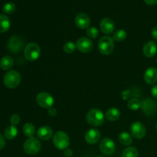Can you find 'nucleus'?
<instances>
[{
  "mask_svg": "<svg viewBox=\"0 0 157 157\" xmlns=\"http://www.w3.org/2000/svg\"><path fill=\"white\" fill-rule=\"evenodd\" d=\"M151 94L153 95V97L154 98H156L157 100V84L156 85H154L151 89Z\"/></svg>",
  "mask_w": 157,
  "mask_h": 157,
  "instance_id": "35",
  "label": "nucleus"
},
{
  "mask_svg": "<svg viewBox=\"0 0 157 157\" xmlns=\"http://www.w3.org/2000/svg\"><path fill=\"white\" fill-rule=\"evenodd\" d=\"M141 108L145 115L152 117L156 113L157 104L151 98H147L141 102Z\"/></svg>",
  "mask_w": 157,
  "mask_h": 157,
  "instance_id": "9",
  "label": "nucleus"
},
{
  "mask_svg": "<svg viewBox=\"0 0 157 157\" xmlns=\"http://www.w3.org/2000/svg\"><path fill=\"white\" fill-rule=\"evenodd\" d=\"M36 102L42 108L49 109L55 103L54 98L47 92H41L36 97Z\"/></svg>",
  "mask_w": 157,
  "mask_h": 157,
  "instance_id": "8",
  "label": "nucleus"
},
{
  "mask_svg": "<svg viewBox=\"0 0 157 157\" xmlns=\"http://www.w3.org/2000/svg\"><path fill=\"white\" fill-rule=\"evenodd\" d=\"M104 113L100 109L94 108L89 110L86 116V120L90 125L93 127H100L104 123Z\"/></svg>",
  "mask_w": 157,
  "mask_h": 157,
  "instance_id": "1",
  "label": "nucleus"
},
{
  "mask_svg": "<svg viewBox=\"0 0 157 157\" xmlns=\"http://www.w3.org/2000/svg\"><path fill=\"white\" fill-rule=\"evenodd\" d=\"M105 117L109 121L114 122V121H117L120 118V117H121V111H120L118 108L112 107V108L107 110V111L105 113Z\"/></svg>",
  "mask_w": 157,
  "mask_h": 157,
  "instance_id": "19",
  "label": "nucleus"
},
{
  "mask_svg": "<svg viewBox=\"0 0 157 157\" xmlns=\"http://www.w3.org/2000/svg\"><path fill=\"white\" fill-rule=\"evenodd\" d=\"M23 133L25 134V136H27V137H33L34 135L35 134V127L31 123H26L24 126H23L22 128Z\"/></svg>",
  "mask_w": 157,
  "mask_h": 157,
  "instance_id": "23",
  "label": "nucleus"
},
{
  "mask_svg": "<svg viewBox=\"0 0 157 157\" xmlns=\"http://www.w3.org/2000/svg\"><path fill=\"white\" fill-rule=\"evenodd\" d=\"M144 2L149 6H154L157 4V0H144Z\"/></svg>",
  "mask_w": 157,
  "mask_h": 157,
  "instance_id": "37",
  "label": "nucleus"
},
{
  "mask_svg": "<svg viewBox=\"0 0 157 157\" xmlns=\"http://www.w3.org/2000/svg\"><path fill=\"white\" fill-rule=\"evenodd\" d=\"M143 52L147 58H153L157 53V44L153 41H148L144 46Z\"/></svg>",
  "mask_w": 157,
  "mask_h": 157,
  "instance_id": "17",
  "label": "nucleus"
},
{
  "mask_svg": "<svg viewBox=\"0 0 157 157\" xmlns=\"http://www.w3.org/2000/svg\"><path fill=\"white\" fill-rule=\"evenodd\" d=\"M101 137V133L97 129H90V130H87V133H85V136H84L86 142L89 144H91V145L97 144L100 140Z\"/></svg>",
  "mask_w": 157,
  "mask_h": 157,
  "instance_id": "15",
  "label": "nucleus"
},
{
  "mask_svg": "<svg viewBox=\"0 0 157 157\" xmlns=\"http://www.w3.org/2000/svg\"><path fill=\"white\" fill-rule=\"evenodd\" d=\"M2 10L6 14H12L16 10V6L13 2H7L3 6Z\"/></svg>",
  "mask_w": 157,
  "mask_h": 157,
  "instance_id": "29",
  "label": "nucleus"
},
{
  "mask_svg": "<svg viewBox=\"0 0 157 157\" xmlns=\"http://www.w3.org/2000/svg\"><path fill=\"white\" fill-rule=\"evenodd\" d=\"M20 117L18 114H13L10 117V123L12 126H16L19 124L20 122Z\"/></svg>",
  "mask_w": 157,
  "mask_h": 157,
  "instance_id": "31",
  "label": "nucleus"
},
{
  "mask_svg": "<svg viewBox=\"0 0 157 157\" xmlns=\"http://www.w3.org/2000/svg\"><path fill=\"white\" fill-rule=\"evenodd\" d=\"M48 114L50 115L51 117H55L57 115V110L55 108H52V107H51V108L48 109Z\"/></svg>",
  "mask_w": 157,
  "mask_h": 157,
  "instance_id": "34",
  "label": "nucleus"
},
{
  "mask_svg": "<svg viewBox=\"0 0 157 157\" xmlns=\"http://www.w3.org/2000/svg\"><path fill=\"white\" fill-rule=\"evenodd\" d=\"M116 149L115 143L110 138H104L100 144V150L101 153L106 156H110L113 154Z\"/></svg>",
  "mask_w": 157,
  "mask_h": 157,
  "instance_id": "10",
  "label": "nucleus"
},
{
  "mask_svg": "<svg viewBox=\"0 0 157 157\" xmlns=\"http://www.w3.org/2000/svg\"><path fill=\"white\" fill-rule=\"evenodd\" d=\"M75 25L81 29H87L90 25V18L87 14L81 12L75 17Z\"/></svg>",
  "mask_w": 157,
  "mask_h": 157,
  "instance_id": "13",
  "label": "nucleus"
},
{
  "mask_svg": "<svg viewBox=\"0 0 157 157\" xmlns=\"http://www.w3.org/2000/svg\"><path fill=\"white\" fill-rule=\"evenodd\" d=\"M119 141L124 146H129L133 142V137L127 132H122L119 135Z\"/></svg>",
  "mask_w": 157,
  "mask_h": 157,
  "instance_id": "24",
  "label": "nucleus"
},
{
  "mask_svg": "<svg viewBox=\"0 0 157 157\" xmlns=\"http://www.w3.org/2000/svg\"><path fill=\"white\" fill-rule=\"evenodd\" d=\"M98 35H99V32L96 27L91 26L87 29V35L90 38H96Z\"/></svg>",
  "mask_w": 157,
  "mask_h": 157,
  "instance_id": "30",
  "label": "nucleus"
},
{
  "mask_svg": "<svg viewBox=\"0 0 157 157\" xmlns=\"http://www.w3.org/2000/svg\"><path fill=\"white\" fill-rule=\"evenodd\" d=\"M20 82H21V76L16 71H9L3 77V83L8 88H16L20 84Z\"/></svg>",
  "mask_w": 157,
  "mask_h": 157,
  "instance_id": "2",
  "label": "nucleus"
},
{
  "mask_svg": "<svg viewBox=\"0 0 157 157\" xmlns=\"http://www.w3.org/2000/svg\"><path fill=\"white\" fill-rule=\"evenodd\" d=\"M11 27V21L6 15H0V33L8 32Z\"/></svg>",
  "mask_w": 157,
  "mask_h": 157,
  "instance_id": "20",
  "label": "nucleus"
},
{
  "mask_svg": "<svg viewBox=\"0 0 157 157\" xmlns=\"http://www.w3.org/2000/svg\"><path fill=\"white\" fill-rule=\"evenodd\" d=\"M156 130H157V123H156Z\"/></svg>",
  "mask_w": 157,
  "mask_h": 157,
  "instance_id": "39",
  "label": "nucleus"
},
{
  "mask_svg": "<svg viewBox=\"0 0 157 157\" xmlns=\"http://www.w3.org/2000/svg\"><path fill=\"white\" fill-rule=\"evenodd\" d=\"M41 142L36 137H30L26 140L23 145L24 151L29 155H35L41 150Z\"/></svg>",
  "mask_w": 157,
  "mask_h": 157,
  "instance_id": "6",
  "label": "nucleus"
},
{
  "mask_svg": "<svg viewBox=\"0 0 157 157\" xmlns=\"http://www.w3.org/2000/svg\"><path fill=\"white\" fill-rule=\"evenodd\" d=\"M76 48V44L72 42V41H67L63 46V49H64V52L67 54H72Z\"/></svg>",
  "mask_w": 157,
  "mask_h": 157,
  "instance_id": "28",
  "label": "nucleus"
},
{
  "mask_svg": "<svg viewBox=\"0 0 157 157\" xmlns=\"http://www.w3.org/2000/svg\"><path fill=\"white\" fill-rule=\"evenodd\" d=\"M130 132H131V134L133 137L137 140H140L146 136L147 129L142 123L136 121L131 124Z\"/></svg>",
  "mask_w": 157,
  "mask_h": 157,
  "instance_id": "11",
  "label": "nucleus"
},
{
  "mask_svg": "<svg viewBox=\"0 0 157 157\" xmlns=\"http://www.w3.org/2000/svg\"><path fill=\"white\" fill-rule=\"evenodd\" d=\"M100 28L103 33L110 35L115 30V23L110 18H104L100 23Z\"/></svg>",
  "mask_w": 157,
  "mask_h": 157,
  "instance_id": "14",
  "label": "nucleus"
},
{
  "mask_svg": "<svg viewBox=\"0 0 157 157\" xmlns=\"http://www.w3.org/2000/svg\"><path fill=\"white\" fill-rule=\"evenodd\" d=\"M122 157H139L137 149L133 147H130L124 150Z\"/></svg>",
  "mask_w": 157,
  "mask_h": 157,
  "instance_id": "25",
  "label": "nucleus"
},
{
  "mask_svg": "<svg viewBox=\"0 0 157 157\" xmlns=\"http://www.w3.org/2000/svg\"><path fill=\"white\" fill-rule=\"evenodd\" d=\"M114 48V40L110 36H104L98 41V49L104 55H109Z\"/></svg>",
  "mask_w": 157,
  "mask_h": 157,
  "instance_id": "5",
  "label": "nucleus"
},
{
  "mask_svg": "<svg viewBox=\"0 0 157 157\" xmlns=\"http://www.w3.org/2000/svg\"><path fill=\"white\" fill-rule=\"evenodd\" d=\"M144 81L148 84H155L157 82V69L149 67L144 73Z\"/></svg>",
  "mask_w": 157,
  "mask_h": 157,
  "instance_id": "18",
  "label": "nucleus"
},
{
  "mask_svg": "<svg viewBox=\"0 0 157 157\" xmlns=\"http://www.w3.org/2000/svg\"><path fill=\"white\" fill-rule=\"evenodd\" d=\"M127 107L131 110H138L141 107V102L137 98H132L128 101Z\"/></svg>",
  "mask_w": 157,
  "mask_h": 157,
  "instance_id": "27",
  "label": "nucleus"
},
{
  "mask_svg": "<svg viewBox=\"0 0 157 157\" xmlns=\"http://www.w3.org/2000/svg\"><path fill=\"white\" fill-rule=\"evenodd\" d=\"M127 36V33L125 30L124 29H119V30L116 31L114 34H113V39L114 41H117V42H121L124 40L126 39Z\"/></svg>",
  "mask_w": 157,
  "mask_h": 157,
  "instance_id": "26",
  "label": "nucleus"
},
{
  "mask_svg": "<svg viewBox=\"0 0 157 157\" xmlns=\"http://www.w3.org/2000/svg\"><path fill=\"white\" fill-rule=\"evenodd\" d=\"M37 136L41 140H48L53 136V130L48 126H42L37 130Z\"/></svg>",
  "mask_w": 157,
  "mask_h": 157,
  "instance_id": "16",
  "label": "nucleus"
},
{
  "mask_svg": "<svg viewBox=\"0 0 157 157\" xmlns=\"http://www.w3.org/2000/svg\"><path fill=\"white\" fill-rule=\"evenodd\" d=\"M13 58L10 55H5L0 61V67L4 71L9 70L13 66Z\"/></svg>",
  "mask_w": 157,
  "mask_h": 157,
  "instance_id": "21",
  "label": "nucleus"
},
{
  "mask_svg": "<svg viewBox=\"0 0 157 157\" xmlns=\"http://www.w3.org/2000/svg\"><path fill=\"white\" fill-rule=\"evenodd\" d=\"M151 35L154 39L157 40V25L155 26L151 31Z\"/></svg>",
  "mask_w": 157,
  "mask_h": 157,
  "instance_id": "36",
  "label": "nucleus"
},
{
  "mask_svg": "<svg viewBox=\"0 0 157 157\" xmlns=\"http://www.w3.org/2000/svg\"><path fill=\"white\" fill-rule=\"evenodd\" d=\"M41 55V48L37 43L31 42L25 46L24 49V55L26 60L35 61L38 59Z\"/></svg>",
  "mask_w": 157,
  "mask_h": 157,
  "instance_id": "4",
  "label": "nucleus"
},
{
  "mask_svg": "<svg viewBox=\"0 0 157 157\" xmlns=\"http://www.w3.org/2000/svg\"><path fill=\"white\" fill-rule=\"evenodd\" d=\"M53 144L58 150H64L68 148L70 138L65 132L58 131L53 136Z\"/></svg>",
  "mask_w": 157,
  "mask_h": 157,
  "instance_id": "3",
  "label": "nucleus"
},
{
  "mask_svg": "<svg viewBox=\"0 0 157 157\" xmlns=\"http://www.w3.org/2000/svg\"><path fill=\"white\" fill-rule=\"evenodd\" d=\"M96 157H104V156H96Z\"/></svg>",
  "mask_w": 157,
  "mask_h": 157,
  "instance_id": "38",
  "label": "nucleus"
},
{
  "mask_svg": "<svg viewBox=\"0 0 157 157\" xmlns=\"http://www.w3.org/2000/svg\"><path fill=\"white\" fill-rule=\"evenodd\" d=\"M25 46V39L21 36L13 35L9 39L7 43V48L12 53H18L22 50Z\"/></svg>",
  "mask_w": 157,
  "mask_h": 157,
  "instance_id": "7",
  "label": "nucleus"
},
{
  "mask_svg": "<svg viewBox=\"0 0 157 157\" xmlns=\"http://www.w3.org/2000/svg\"><path fill=\"white\" fill-rule=\"evenodd\" d=\"M18 135V130L15 126H9L4 130V136L8 140H13Z\"/></svg>",
  "mask_w": 157,
  "mask_h": 157,
  "instance_id": "22",
  "label": "nucleus"
},
{
  "mask_svg": "<svg viewBox=\"0 0 157 157\" xmlns=\"http://www.w3.org/2000/svg\"><path fill=\"white\" fill-rule=\"evenodd\" d=\"M76 47L77 49L82 53H89L93 50L94 44L90 38L81 37L77 41Z\"/></svg>",
  "mask_w": 157,
  "mask_h": 157,
  "instance_id": "12",
  "label": "nucleus"
},
{
  "mask_svg": "<svg viewBox=\"0 0 157 157\" xmlns=\"http://www.w3.org/2000/svg\"><path fill=\"white\" fill-rule=\"evenodd\" d=\"M5 146H6V140H5L4 136L0 133V150L4 148Z\"/></svg>",
  "mask_w": 157,
  "mask_h": 157,
  "instance_id": "32",
  "label": "nucleus"
},
{
  "mask_svg": "<svg viewBox=\"0 0 157 157\" xmlns=\"http://www.w3.org/2000/svg\"><path fill=\"white\" fill-rule=\"evenodd\" d=\"M64 155L66 157H71L72 155H73V151H72L71 149L67 148L66 150H64Z\"/></svg>",
  "mask_w": 157,
  "mask_h": 157,
  "instance_id": "33",
  "label": "nucleus"
}]
</instances>
